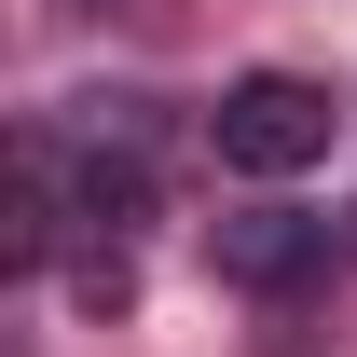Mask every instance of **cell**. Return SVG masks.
<instances>
[{
  "label": "cell",
  "mask_w": 357,
  "mask_h": 357,
  "mask_svg": "<svg viewBox=\"0 0 357 357\" xmlns=\"http://www.w3.org/2000/svg\"><path fill=\"white\" fill-rule=\"evenodd\" d=\"M206 137H220L234 178H303V165H330L344 110H330V83H303V69H248V83H220Z\"/></svg>",
  "instance_id": "obj_1"
},
{
  "label": "cell",
  "mask_w": 357,
  "mask_h": 357,
  "mask_svg": "<svg viewBox=\"0 0 357 357\" xmlns=\"http://www.w3.org/2000/svg\"><path fill=\"white\" fill-rule=\"evenodd\" d=\"M206 261H220V289L289 303V289H316V275L344 261V220H303V206H234V220H206Z\"/></svg>",
  "instance_id": "obj_2"
},
{
  "label": "cell",
  "mask_w": 357,
  "mask_h": 357,
  "mask_svg": "<svg viewBox=\"0 0 357 357\" xmlns=\"http://www.w3.org/2000/svg\"><path fill=\"white\" fill-rule=\"evenodd\" d=\"M55 234H69V151L28 124V137H14V220H0V261L42 275V261H55Z\"/></svg>",
  "instance_id": "obj_3"
},
{
  "label": "cell",
  "mask_w": 357,
  "mask_h": 357,
  "mask_svg": "<svg viewBox=\"0 0 357 357\" xmlns=\"http://www.w3.org/2000/svg\"><path fill=\"white\" fill-rule=\"evenodd\" d=\"M344 261H357V206H344Z\"/></svg>",
  "instance_id": "obj_4"
}]
</instances>
